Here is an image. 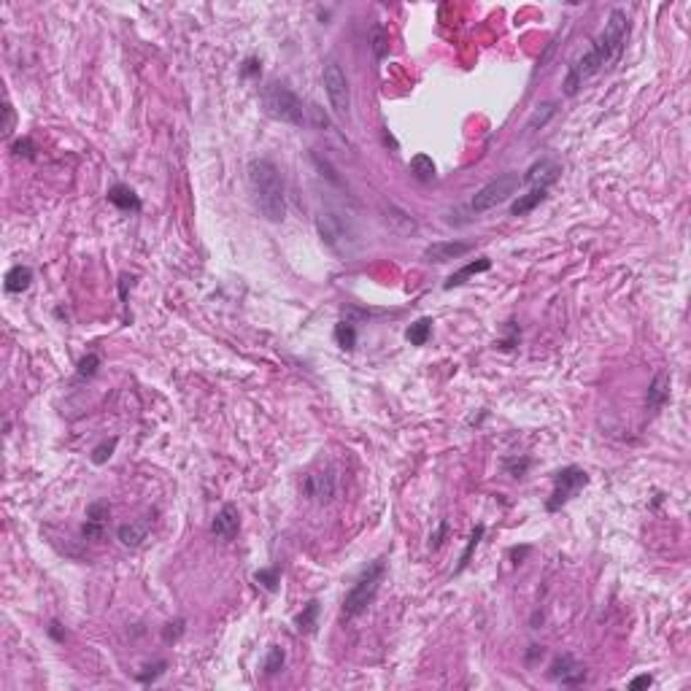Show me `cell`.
<instances>
[{"mask_svg":"<svg viewBox=\"0 0 691 691\" xmlns=\"http://www.w3.org/2000/svg\"><path fill=\"white\" fill-rule=\"evenodd\" d=\"M627 35H630V16L624 8H613L605 28L599 32L597 38L591 41L589 52H584L578 60L570 65L567 76H565V95H575L581 87H584L586 78H591L594 73H599L602 68L613 65L621 52L627 47Z\"/></svg>","mask_w":691,"mask_h":691,"instance_id":"6da1fadb","label":"cell"},{"mask_svg":"<svg viewBox=\"0 0 691 691\" xmlns=\"http://www.w3.org/2000/svg\"><path fill=\"white\" fill-rule=\"evenodd\" d=\"M246 176L257 211L273 224L284 222V216H287V186H284V176H281L276 162L257 157L248 162Z\"/></svg>","mask_w":691,"mask_h":691,"instance_id":"7a4b0ae2","label":"cell"},{"mask_svg":"<svg viewBox=\"0 0 691 691\" xmlns=\"http://www.w3.org/2000/svg\"><path fill=\"white\" fill-rule=\"evenodd\" d=\"M384 578H386V559L378 556L375 562H370L368 567L362 570V575L349 589V594L343 599V615L346 618H356V615L365 613L370 605H373V599L378 594Z\"/></svg>","mask_w":691,"mask_h":691,"instance_id":"3957f363","label":"cell"},{"mask_svg":"<svg viewBox=\"0 0 691 691\" xmlns=\"http://www.w3.org/2000/svg\"><path fill=\"white\" fill-rule=\"evenodd\" d=\"M262 103H265V108H268V114L276 116V119H281V122L294 124V127H303V122H306L303 100H300L287 84H281V81H273V84L265 87Z\"/></svg>","mask_w":691,"mask_h":691,"instance_id":"277c9868","label":"cell"},{"mask_svg":"<svg viewBox=\"0 0 691 691\" xmlns=\"http://www.w3.org/2000/svg\"><path fill=\"white\" fill-rule=\"evenodd\" d=\"M522 176L519 173H500L497 179H492L486 186H481L476 192V198H473V211L476 214H483V211H492L497 205H503L505 200H510V195H516L519 192V186H522Z\"/></svg>","mask_w":691,"mask_h":691,"instance_id":"5b68a950","label":"cell"},{"mask_svg":"<svg viewBox=\"0 0 691 691\" xmlns=\"http://www.w3.org/2000/svg\"><path fill=\"white\" fill-rule=\"evenodd\" d=\"M586 483H589V473H586V470L575 467V464L562 467V470L553 476V492H551V497H548V503H546V510H548V513L562 510L575 494L584 489Z\"/></svg>","mask_w":691,"mask_h":691,"instance_id":"8992f818","label":"cell"},{"mask_svg":"<svg viewBox=\"0 0 691 691\" xmlns=\"http://www.w3.org/2000/svg\"><path fill=\"white\" fill-rule=\"evenodd\" d=\"M324 92L330 97L332 114L338 119H346L351 114V87H349V78L343 73V68L335 60L324 65Z\"/></svg>","mask_w":691,"mask_h":691,"instance_id":"52a82bcc","label":"cell"},{"mask_svg":"<svg viewBox=\"0 0 691 691\" xmlns=\"http://www.w3.org/2000/svg\"><path fill=\"white\" fill-rule=\"evenodd\" d=\"M548 678L553 683H562V686H581L586 680V667L581 661H575V656H556L548 667Z\"/></svg>","mask_w":691,"mask_h":691,"instance_id":"ba28073f","label":"cell"},{"mask_svg":"<svg viewBox=\"0 0 691 691\" xmlns=\"http://www.w3.org/2000/svg\"><path fill=\"white\" fill-rule=\"evenodd\" d=\"M470 248H473V244H464V241H438V244L424 248V260L435 262V265H443V262L464 257Z\"/></svg>","mask_w":691,"mask_h":691,"instance_id":"9c48e42d","label":"cell"},{"mask_svg":"<svg viewBox=\"0 0 691 691\" xmlns=\"http://www.w3.org/2000/svg\"><path fill=\"white\" fill-rule=\"evenodd\" d=\"M238 529H241L238 507L227 503V505L214 516V522H211V535L219 540H232L235 535H238Z\"/></svg>","mask_w":691,"mask_h":691,"instance_id":"30bf717a","label":"cell"},{"mask_svg":"<svg viewBox=\"0 0 691 691\" xmlns=\"http://www.w3.org/2000/svg\"><path fill=\"white\" fill-rule=\"evenodd\" d=\"M667 399H670V373H667V370H659V373L651 378V384H648L645 408H648L651 414H656V411L664 408Z\"/></svg>","mask_w":691,"mask_h":691,"instance_id":"8fae6325","label":"cell"},{"mask_svg":"<svg viewBox=\"0 0 691 691\" xmlns=\"http://www.w3.org/2000/svg\"><path fill=\"white\" fill-rule=\"evenodd\" d=\"M149 529H152V516H140L138 522L122 524L116 529V538L122 540V546H127V548H138L140 543L149 538Z\"/></svg>","mask_w":691,"mask_h":691,"instance_id":"7c38bea8","label":"cell"},{"mask_svg":"<svg viewBox=\"0 0 691 691\" xmlns=\"http://www.w3.org/2000/svg\"><path fill=\"white\" fill-rule=\"evenodd\" d=\"M559 173H562V168H559L553 160H540V162H535L532 168L527 170V176H524L522 181H527V184H532V186H543V189H548V186L559 179Z\"/></svg>","mask_w":691,"mask_h":691,"instance_id":"4fadbf2b","label":"cell"},{"mask_svg":"<svg viewBox=\"0 0 691 691\" xmlns=\"http://www.w3.org/2000/svg\"><path fill=\"white\" fill-rule=\"evenodd\" d=\"M303 492L308 497H313V500H332V494H335V476L332 473H327V476H308L306 483H303Z\"/></svg>","mask_w":691,"mask_h":691,"instance_id":"5bb4252c","label":"cell"},{"mask_svg":"<svg viewBox=\"0 0 691 691\" xmlns=\"http://www.w3.org/2000/svg\"><path fill=\"white\" fill-rule=\"evenodd\" d=\"M489 268H492V260H489V257H478V260L467 262L464 268H459L457 273H451V276L445 278V284H443V287H445V289H454V287H462V284H464V281H467V278H470V276H478V273H486Z\"/></svg>","mask_w":691,"mask_h":691,"instance_id":"9a60e30c","label":"cell"},{"mask_svg":"<svg viewBox=\"0 0 691 691\" xmlns=\"http://www.w3.org/2000/svg\"><path fill=\"white\" fill-rule=\"evenodd\" d=\"M32 284V270L28 265H14L8 273H6V281H3V289L8 294H22L28 292Z\"/></svg>","mask_w":691,"mask_h":691,"instance_id":"2e32d148","label":"cell"},{"mask_svg":"<svg viewBox=\"0 0 691 691\" xmlns=\"http://www.w3.org/2000/svg\"><path fill=\"white\" fill-rule=\"evenodd\" d=\"M108 203L116 205V208H122V211H133V214H138L140 211V198L127 184L111 186V189H108Z\"/></svg>","mask_w":691,"mask_h":691,"instance_id":"e0dca14e","label":"cell"},{"mask_svg":"<svg viewBox=\"0 0 691 691\" xmlns=\"http://www.w3.org/2000/svg\"><path fill=\"white\" fill-rule=\"evenodd\" d=\"M546 198H548V189L532 186L527 195H519V200L510 205V216H524V214H529V211H535Z\"/></svg>","mask_w":691,"mask_h":691,"instance_id":"ac0fdd59","label":"cell"},{"mask_svg":"<svg viewBox=\"0 0 691 691\" xmlns=\"http://www.w3.org/2000/svg\"><path fill=\"white\" fill-rule=\"evenodd\" d=\"M553 116H556V103H553V100H546V103H540V106L529 114L524 130H527V133H538V130H543L546 124L551 122Z\"/></svg>","mask_w":691,"mask_h":691,"instance_id":"d6986e66","label":"cell"},{"mask_svg":"<svg viewBox=\"0 0 691 691\" xmlns=\"http://www.w3.org/2000/svg\"><path fill=\"white\" fill-rule=\"evenodd\" d=\"M316 621H319V602L311 599L303 605V611L294 615V627L300 635H311V632H316Z\"/></svg>","mask_w":691,"mask_h":691,"instance_id":"ffe728a7","label":"cell"},{"mask_svg":"<svg viewBox=\"0 0 691 691\" xmlns=\"http://www.w3.org/2000/svg\"><path fill=\"white\" fill-rule=\"evenodd\" d=\"M430 335H432V319H419V322H414L408 330H405V338H408V343L411 346H424L427 340H430Z\"/></svg>","mask_w":691,"mask_h":691,"instance_id":"44dd1931","label":"cell"},{"mask_svg":"<svg viewBox=\"0 0 691 691\" xmlns=\"http://www.w3.org/2000/svg\"><path fill=\"white\" fill-rule=\"evenodd\" d=\"M411 173H414L419 181H432L435 173H438V168H435L432 157H427V154H416L414 160H411Z\"/></svg>","mask_w":691,"mask_h":691,"instance_id":"7402d4cb","label":"cell"},{"mask_svg":"<svg viewBox=\"0 0 691 691\" xmlns=\"http://www.w3.org/2000/svg\"><path fill=\"white\" fill-rule=\"evenodd\" d=\"M335 340H338L340 349L351 351L354 346H356V327L351 322H338V327H335Z\"/></svg>","mask_w":691,"mask_h":691,"instance_id":"603a6c76","label":"cell"},{"mask_svg":"<svg viewBox=\"0 0 691 691\" xmlns=\"http://www.w3.org/2000/svg\"><path fill=\"white\" fill-rule=\"evenodd\" d=\"M483 532H486V527H483V524H478L476 529H473V535H470V540H467V548H464V553H462L457 572H462V570L470 565V556H473V551L478 548V543H481V538H483Z\"/></svg>","mask_w":691,"mask_h":691,"instance_id":"cb8c5ba5","label":"cell"},{"mask_svg":"<svg viewBox=\"0 0 691 691\" xmlns=\"http://www.w3.org/2000/svg\"><path fill=\"white\" fill-rule=\"evenodd\" d=\"M116 438H111V440H103V443H97L92 448V462L95 464H106L111 457H114V451H116Z\"/></svg>","mask_w":691,"mask_h":691,"instance_id":"d4e9b609","label":"cell"},{"mask_svg":"<svg viewBox=\"0 0 691 691\" xmlns=\"http://www.w3.org/2000/svg\"><path fill=\"white\" fill-rule=\"evenodd\" d=\"M284 661H287V654H284V648L273 645V648L268 651V659H265V673H268V675H276L278 670L284 667Z\"/></svg>","mask_w":691,"mask_h":691,"instance_id":"484cf974","label":"cell"},{"mask_svg":"<svg viewBox=\"0 0 691 691\" xmlns=\"http://www.w3.org/2000/svg\"><path fill=\"white\" fill-rule=\"evenodd\" d=\"M100 368V356L97 354H87L81 362H78V378H92Z\"/></svg>","mask_w":691,"mask_h":691,"instance_id":"4316f807","label":"cell"},{"mask_svg":"<svg viewBox=\"0 0 691 691\" xmlns=\"http://www.w3.org/2000/svg\"><path fill=\"white\" fill-rule=\"evenodd\" d=\"M254 578H257V584H262L265 589H268V591H276V589H278V581H281V578H278V570L276 567H273V570H260V572H257Z\"/></svg>","mask_w":691,"mask_h":691,"instance_id":"83f0119b","label":"cell"},{"mask_svg":"<svg viewBox=\"0 0 691 691\" xmlns=\"http://www.w3.org/2000/svg\"><path fill=\"white\" fill-rule=\"evenodd\" d=\"M108 513H111L108 503H90V505H87V519H90V522L103 524L108 519Z\"/></svg>","mask_w":691,"mask_h":691,"instance_id":"f1b7e54d","label":"cell"},{"mask_svg":"<svg viewBox=\"0 0 691 691\" xmlns=\"http://www.w3.org/2000/svg\"><path fill=\"white\" fill-rule=\"evenodd\" d=\"M529 464H532V462L527 459V457H524L522 462H519V459H505V470L513 478H522L524 473H527V467H529Z\"/></svg>","mask_w":691,"mask_h":691,"instance_id":"f546056e","label":"cell"},{"mask_svg":"<svg viewBox=\"0 0 691 691\" xmlns=\"http://www.w3.org/2000/svg\"><path fill=\"white\" fill-rule=\"evenodd\" d=\"M81 535H84L87 540H100V538H103V524L90 522V519H87V524L81 527Z\"/></svg>","mask_w":691,"mask_h":691,"instance_id":"4dcf8cb0","label":"cell"},{"mask_svg":"<svg viewBox=\"0 0 691 691\" xmlns=\"http://www.w3.org/2000/svg\"><path fill=\"white\" fill-rule=\"evenodd\" d=\"M181 632H184V621H170V624H165V630H162V640L165 643H170V640H179L181 637Z\"/></svg>","mask_w":691,"mask_h":691,"instance_id":"1f68e13d","label":"cell"},{"mask_svg":"<svg viewBox=\"0 0 691 691\" xmlns=\"http://www.w3.org/2000/svg\"><path fill=\"white\" fill-rule=\"evenodd\" d=\"M32 152H35V146H32L30 138H22V140H16V143H14L16 157H28V160H32V157H35Z\"/></svg>","mask_w":691,"mask_h":691,"instance_id":"d6a6232c","label":"cell"},{"mask_svg":"<svg viewBox=\"0 0 691 691\" xmlns=\"http://www.w3.org/2000/svg\"><path fill=\"white\" fill-rule=\"evenodd\" d=\"M165 667H168V661H157L154 667H149L152 673H140L138 680H140V683H149V680H154L157 675H162V673H165Z\"/></svg>","mask_w":691,"mask_h":691,"instance_id":"836d02e7","label":"cell"},{"mask_svg":"<svg viewBox=\"0 0 691 691\" xmlns=\"http://www.w3.org/2000/svg\"><path fill=\"white\" fill-rule=\"evenodd\" d=\"M445 535H448V522H440V524H438V532L430 538V548H440V546H443V540H445Z\"/></svg>","mask_w":691,"mask_h":691,"instance_id":"e575fe53","label":"cell"},{"mask_svg":"<svg viewBox=\"0 0 691 691\" xmlns=\"http://www.w3.org/2000/svg\"><path fill=\"white\" fill-rule=\"evenodd\" d=\"M3 114H6V122H3V133H6V136H11V130H14V122H16V114H14V108H11V103H6V106H3Z\"/></svg>","mask_w":691,"mask_h":691,"instance_id":"d590c367","label":"cell"},{"mask_svg":"<svg viewBox=\"0 0 691 691\" xmlns=\"http://www.w3.org/2000/svg\"><path fill=\"white\" fill-rule=\"evenodd\" d=\"M648 686H654V678L651 675H637L630 680V689L637 691V689H648Z\"/></svg>","mask_w":691,"mask_h":691,"instance_id":"8d00e7d4","label":"cell"},{"mask_svg":"<svg viewBox=\"0 0 691 691\" xmlns=\"http://www.w3.org/2000/svg\"><path fill=\"white\" fill-rule=\"evenodd\" d=\"M241 73H244V76H254V73H260V62L254 60V57H251V60H246V62H244V68H241Z\"/></svg>","mask_w":691,"mask_h":691,"instance_id":"74e56055","label":"cell"},{"mask_svg":"<svg viewBox=\"0 0 691 691\" xmlns=\"http://www.w3.org/2000/svg\"><path fill=\"white\" fill-rule=\"evenodd\" d=\"M49 635H52L54 640H60V643L65 640V635H62V630H60V624H57V621H52V627H49Z\"/></svg>","mask_w":691,"mask_h":691,"instance_id":"f35d334b","label":"cell"}]
</instances>
